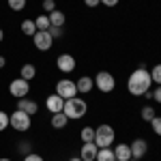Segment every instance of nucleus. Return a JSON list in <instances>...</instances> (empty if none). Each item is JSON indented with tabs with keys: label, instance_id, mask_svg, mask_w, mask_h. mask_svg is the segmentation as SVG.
Returning <instances> with one entry per match:
<instances>
[{
	"label": "nucleus",
	"instance_id": "1",
	"mask_svg": "<svg viewBox=\"0 0 161 161\" xmlns=\"http://www.w3.org/2000/svg\"><path fill=\"white\" fill-rule=\"evenodd\" d=\"M150 86H153V77H150V71L144 64L137 67L136 71L129 75V80H127V90L133 97H144L150 90Z\"/></svg>",
	"mask_w": 161,
	"mask_h": 161
},
{
	"label": "nucleus",
	"instance_id": "2",
	"mask_svg": "<svg viewBox=\"0 0 161 161\" xmlns=\"http://www.w3.org/2000/svg\"><path fill=\"white\" fill-rule=\"evenodd\" d=\"M64 116L67 118H71V120H77V118H82V116H86L88 112V103L84 99H80V97H71V99L64 101Z\"/></svg>",
	"mask_w": 161,
	"mask_h": 161
},
{
	"label": "nucleus",
	"instance_id": "3",
	"mask_svg": "<svg viewBox=\"0 0 161 161\" xmlns=\"http://www.w3.org/2000/svg\"><path fill=\"white\" fill-rule=\"evenodd\" d=\"M114 140H116V131H114L112 125H99V127L95 129V144H97L99 148L112 146Z\"/></svg>",
	"mask_w": 161,
	"mask_h": 161
},
{
	"label": "nucleus",
	"instance_id": "4",
	"mask_svg": "<svg viewBox=\"0 0 161 161\" xmlns=\"http://www.w3.org/2000/svg\"><path fill=\"white\" fill-rule=\"evenodd\" d=\"M30 118H32V116H28L26 112L15 110L13 114H9V127L15 129L17 133H19V131H28V129H30V125H32Z\"/></svg>",
	"mask_w": 161,
	"mask_h": 161
},
{
	"label": "nucleus",
	"instance_id": "5",
	"mask_svg": "<svg viewBox=\"0 0 161 161\" xmlns=\"http://www.w3.org/2000/svg\"><path fill=\"white\" fill-rule=\"evenodd\" d=\"M92 80H95V88L99 92H103V95H108V92H112L116 88V80H114V75L110 71H99Z\"/></svg>",
	"mask_w": 161,
	"mask_h": 161
},
{
	"label": "nucleus",
	"instance_id": "6",
	"mask_svg": "<svg viewBox=\"0 0 161 161\" xmlns=\"http://www.w3.org/2000/svg\"><path fill=\"white\" fill-rule=\"evenodd\" d=\"M28 92H30V82L24 80V77H15L9 84V95L15 97V99H24Z\"/></svg>",
	"mask_w": 161,
	"mask_h": 161
},
{
	"label": "nucleus",
	"instance_id": "7",
	"mask_svg": "<svg viewBox=\"0 0 161 161\" xmlns=\"http://www.w3.org/2000/svg\"><path fill=\"white\" fill-rule=\"evenodd\" d=\"M56 95H60L62 99H71V97H77V86H75L73 80H58L56 82Z\"/></svg>",
	"mask_w": 161,
	"mask_h": 161
},
{
	"label": "nucleus",
	"instance_id": "8",
	"mask_svg": "<svg viewBox=\"0 0 161 161\" xmlns=\"http://www.w3.org/2000/svg\"><path fill=\"white\" fill-rule=\"evenodd\" d=\"M32 41H35V47H37L39 52H47V50H52V45H54V39H52L50 30H37L35 37H32Z\"/></svg>",
	"mask_w": 161,
	"mask_h": 161
},
{
	"label": "nucleus",
	"instance_id": "9",
	"mask_svg": "<svg viewBox=\"0 0 161 161\" xmlns=\"http://www.w3.org/2000/svg\"><path fill=\"white\" fill-rule=\"evenodd\" d=\"M97 153H99V146H97L95 142H82L80 159H82V161H95V159H97Z\"/></svg>",
	"mask_w": 161,
	"mask_h": 161
},
{
	"label": "nucleus",
	"instance_id": "10",
	"mask_svg": "<svg viewBox=\"0 0 161 161\" xmlns=\"http://www.w3.org/2000/svg\"><path fill=\"white\" fill-rule=\"evenodd\" d=\"M56 64H58V69H60L62 73H73L75 71V58L71 54H60L58 58H56Z\"/></svg>",
	"mask_w": 161,
	"mask_h": 161
},
{
	"label": "nucleus",
	"instance_id": "11",
	"mask_svg": "<svg viewBox=\"0 0 161 161\" xmlns=\"http://www.w3.org/2000/svg\"><path fill=\"white\" fill-rule=\"evenodd\" d=\"M129 146H131V157H133V159H142V157L148 153V142H146L144 137H137V140H133Z\"/></svg>",
	"mask_w": 161,
	"mask_h": 161
},
{
	"label": "nucleus",
	"instance_id": "12",
	"mask_svg": "<svg viewBox=\"0 0 161 161\" xmlns=\"http://www.w3.org/2000/svg\"><path fill=\"white\" fill-rule=\"evenodd\" d=\"M45 108H47V112L50 114H58V112H62V108H64V99H62L60 95H50L47 99H45Z\"/></svg>",
	"mask_w": 161,
	"mask_h": 161
},
{
	"label": "nucleus",
	"instance_id": "13",
	"mask_svg": "<svg viewBox=\"0 0 161 161\" xmlns=\"http://www.w3.org/2000/svg\"><path fill=\"white\" fill-rule=\"evenodd\" d=\"M17 110H22V112H26L28 116H35L39 112V105H37V101H32V99H17Z\"/></svg>",
	"mask_w": 161,
	"mask_h": 161
},
{
	"label": "nucleus",
	"instance_id": "14",
	"mask_svg": "<svg viewBox=\"0 0 161 161\" xmlns=\"http://www.w3.org/2000/svg\"><path fill=\"white\" fill-rule=\"evenodd\" d=\"M114 157H116V161H129V159H133V157H131V146L120 142L118 146H114Z\"/></svg>",
	"mask_w": 161,
	"mask_h": 161
},
{
	"label": "nucleus",
	"instance_id": "15",
	"mask_svg": "<svg viewBox=\"0 0 161 161\" xmlns=\"http://www.w3.org/2000/svg\"><path fill=\"white\" fill-rule=\"evenodd\" d=\"M75 86H77V92H82V95H88V92L95 88V80H92V77H88V75H82V77L75 82Z\"/></svg>",
	"mask_w": 161,
	"mask_h": 161
},
{
	"label": "nucleus",
	"instance_id": "16",
	"mask_svg": "<svg viewBox=\"0 0 161 161\" xmlns=\"http://www.w3.org/2000/svg\"><path fill=\"white\" fill-rule=\"evenodd\" d=\"M47 17H50V24L56 26V28H62L64 22H67V15H64L62 11H58V9H54L52 13H47Z\"/></svg>",
	"mask_w": 161,
	"mask_h": 161
},
{
	"label": "nucleus",
	"instance_id": "17",
	"mask_svg": "<svg viewBox=\"0 0 161 161\" xmlns=\"http://www.w3.org/2000/svg\"><path fill=\"white\" fill-rule=\"evenodd\" d=\"M35 75H37V67L35 64H30V62H26L22 64V71H19V77H24V80H35Z\"/></svg>",
	"mask_w": 161,
	"mask_h": 161
},
{
	"label": "nucleus",
	"instance_id": "18",
	"mask_svg": "<svg viewBox=\"0 0 161 161\" xmlns=\"http://www.w3.org/2000/svg\"><path fill=\"white\" fill-rule=\"evenodd\" d=\"M69 123V118L64 116V112H58V114H52V127L54 129H64Z\"/></svg>",
	"mask_w": 161,
	"mask_h": 161
},
{
	"label": "nucleus",
	"instance_id": "19",
	"mask_svg": "<svg viewBox=\"0 0 161 161\" xmlns=\"http://www.w3.org/2000/svg\"><path fill=\"white\" fill-rule=\"evenodd\" d=\"M95 161H116V157H114V148H112V146H108V148H99Z\"/></svg>",
	"mask_w": 161,
	"mask_h": 161
},
{
	"label": "nucleus",
	"instance_id": "20",
	"mask_svg": "<svg viewBox=\"0 0 161 161\" xmlns=\"http://www.w3.org/2000/svg\"><path fill=\"white\" fill-rule=\"evenodd\" d=\"M19 28H22V32H24L26 37H35V32H37V26H35V19H24Z\"/></svg>",
	"mask_w": 161,
	"mask_h": 161
},
{
	"label": "nucleus",
	"instance_id": "21",
	"mask_svg": "<svg viewBox=\"0 0 161 161\" xmlns=\"http://www.w3.org/2000/svg\"><path fill=\"white\" fill-rule=\"evenodd\" d=\"M35 26H37V30H50V17H47V13L45 15H39L37 19H35Z\"/></svg>",
	"mask_w": 161,
	"mask_h": 161
},
{
	"label": "nucleus",
	"instance_id": "22",
	"mask_svg": "<svg viewBox=\"0 0 161 161\" xmlns=\"http://www.w3.org/2000/svg\"><path fill=\"white\" fill-rule=\"evenodd\" d=\"M140 116H142V120L150 123L157 114H155V108H153V105H144V108H142V112H140Z\"/></svg>",
	"mask_w": 161,
	"mask_h": 161
},
{
	"label": "nucleus",
	"instance_id": "23",
	"mask_svg": "<svg viewBox=\"0 0 161 161\" xmlns=\"http://www.w3.org/2000/svg\"><path fill=\"white\" fill-rule=\"evenodd\" d=\"M80 137H82V142H95V129L92 127H84L80 131Z\"/></svg>",
	"mask_w": 161,
	"mask_h": 161
},
{
	"label": "nucleus",
	"instance_id": "24",
	"mask_svg": "<svg viewBox=\"0 0 161 161\" xmlns=\"http://www.w3.org/2000/svg\"><path fill=\"white\" fill-rule=\"evenodd\" d=\"M7 4H9V9L15 11V13H19V11L26 9V0H7Z\"/></svg>",
	"mask_w": 161,
	"mask_h": 161
},
{
	"label": "nucleus",
	"instance_id": "25",
	"mask_svg": "<svg viewBox=\"0 0 161 161\" xmlns=\"http://www.w3.org/2000/svg\"><path fill=\"white\" fill-rule=\"evenodd\" d=\"M150 77H153V82H155L157 86H161V62L150 69Z\"/></svg>",
	"mask_w": 161,
	"mask_h": 161
},
{
	"label": "nucleus",
	"instance_id": "26",
	"mask_svg": "<svg viewBox=\"0 0 161 161\" xmlns=\"http://www.w3.org/2000/svg\"><path fill=\"white\" fill-rule=\"evenodd\" d=\"M150 127H153V133H157L161 137V116H155L153 120H150Z\"/></svg>",
	"mask_w": 161,
	"mask_h": 161
},
{
	"label": "nucleus",
	"instance_id": "27",
	"mask_svg": "<svg viewBox=\"0 0 161 161\" xmlns=\"http://www.w3.org/2000/svg\"><path fill=\"white\" fill-rule=\"evenodd\" d=\"M7 127H9V114L0 110V133H2V131H4Z\"/></svg>",
	"mask_w": 161,
	"mask_h": 161
},
{
	"label": "nucleus",
	"instance_id": "28",
	"mask_svg": "<svg viewBox=\"0 0 161 161\" xmlns=\"http://www.w3.org/2000/svg\"><path fill=\"white\" fill-rule=\"evenodd\" d=\"M54 9H56V2L54 0H43V11L45 13H52Z\"/></svg>",
	"mask_w": 161,
	"mask_h": 161
},
{
	"label": "nucleus",
	"instance_id": "29",
	"mask_svg": "<svg viewBox=\"0 0 161 161\" xmlns=\"http://www.w3.org/2000/svg\"><path fill=\"white\" fill-rule=\"evenodd\" d=\"M50 35H52V39H60V37H62V28L50 26Z\"/></svg>",
	"mask_w": 161,
	"mask_h": 161
},
{
	"label": "nucleus",
	"instance_id": "30",
	"mask_svg": "<svg viewBox=\"0 0 161 161\" xmlns=\"http://www.w3.org/2000/svg\"><path fill=\"white\" fill-rule=\"evenodd\" d=\"M24 161H45V159H43L41 155H37V153H28L24 157Z\"/></svg>",
	"mask_w": 161,
	"mask_h": 161
},
{
	"label": "nucleus",
	"instance_id": "31",
	"mask_svg": "<svg viewBox=\"0 0 161 161\" xmlns=\"http://www.w3.org/2000/svg\"><path fill=\"white\" fill-rule=\"evenodd\" d=\"M17 148H19L22 155H28V150H30V142H19V146H17Z\"/></svg>",
	"mask_w": 161,
	"mask_h": 161
},
{
	"label": "nucleus",
	"instance_id": "32",
	"mask_svg": "<svg viewBox=\"0 0 161 161\" xmlns=\"http://www.w3.org/2000/svg\"><path fill=\"white\" fill-rule=\"evenodd\" d=\"M153 99L157 101V103H161V86H157L155 90H153Z\"/></svg>",
	"mask_w": 161,
	"mask_h": 161
},
{
	"label": "nucleus",
	"instance_id": "33",
	"mask_svg": "<svg viewBox=\"0 0 161 161\" xmlns=\"http://www.w3.org/2000/svg\"><path fill=\"white\" fill-rule=\"evenodd\" d=\"M84 4L90 7V9H95V7H99V4H101V0H84Z\"/></svg>",
	"mask_w": 161,
	"mask_h": 161
},
{
	"label": "nucleus",
	"instance_id": "34",
	"mask_svg": "<svg viewBox=\"0 0 161 161\" xmlns=\"http://www.w3.org/2000/svg\"><path fill=\"white\" fill-rule=\"evenodd\" d=\"M120 0H101V4H105V7H116Z\"/></svg>",
	"mask_w": 161,
	"mask_h": 161
},
{
	"label": "nucleus",
	"instance_id": "35",
	"mask_svg": "<svg viewBox=\"0 0 161 161\" xmlns=\"http://www.w3.org/2000/svg\"><path fill=\"white\" fill-rule=\"evenodd\" d=\"M4 64H7V58H4V56H0V69H2Z\"/></svg>",
	"mask_w": 161,
	"mask_h": 161
},
{
	"label": "nucleus",
	"instance_id": "36",
	"mask_svg": "<svg viewBox=\"0 0 161 161\" xmlns=\"http://www.w3.org/2000/svg\"><path fill=\"white\" fill-rule=\"evenodd\" d=\"M2 39H4V30L0 28V41H2Z\"/></svg>",
	"mask_w": 161,
	"mask_h": 161
},
{
	"label": "nucleus",
	"instance_id": "37",
	"mask_svg": "<svg viewBox=\"0 0 161 161\" xmlns=\"http://www.w3.org/2000/svg\"><path fill=\"white\" fill-rule=\"evenodd\" d=\"M69 161H82V159H80V157H71Z\"/></svg>",
	"mask_w": 161,
	"mask_h": 161
},
{
	"label": "nucleus",
	"instance_id": "38",
	"mask_svg": "<svg viewBox=\"0 0 161 161\" xmlns=\"http://www.w3.org/2000/svg\"><path fill=\"white\" fill-rule=\"evenodd\" d=\"M0 161H13V159H9V157H2V159H0Z\"/></svg>",
	"mask_w": 161,
	"mask_h": 161
},
{
	"label": "nucleus",
	"instance_id": "39",
	"mask_svg": "<svg viewBox=\"0 0 161 161\" xmlns=\"http://www.w3.org/2000/svg\"><path fill=\"white\" fill-rule=\"evenodd\" d=\"M129 161H142V159H129Z\"/></svg>",
	"mask_w": 161,
	"mask_h": 161
}]
</instances>
